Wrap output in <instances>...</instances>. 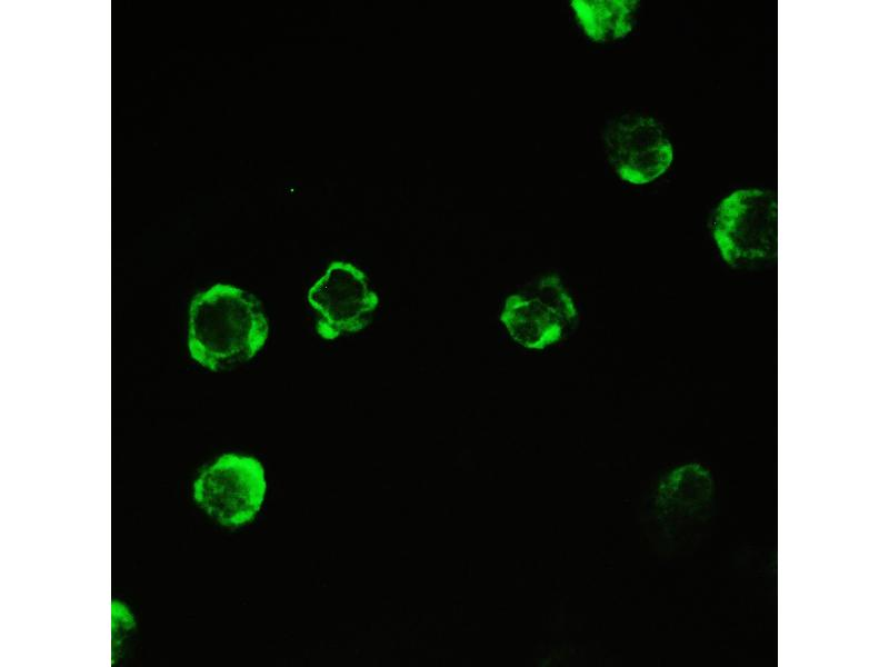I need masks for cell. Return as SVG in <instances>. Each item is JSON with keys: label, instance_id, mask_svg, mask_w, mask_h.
I'll list each match as a JSON object with an SVG mask.
<instances>
[{"label": "cell", "instance_id": "6da1fadb", "mask_svg": "<svg viewBox=\"0 0 889 667\" xmlns=\"http://www.w3.org/2000/svg\"><path fill=\"white\" fill-rule=\"evenodd\" d=\"M269 325L260 301L232 285L217 283L197 293L189 309L190 356L212 371L253 358L264 346Z\"/></svg>", "mask_w": 889, "mask_h": 667}, {"label": "cell", "instance_id": "7a4b0ae2", "mask_svg": "<svg viewBox=\"0 0 889 667\" xmlns=\"http://www.w3.org/2000/svg\"><path fill=\"white\" fill-rule=\"evenodd\" d=\"M711 233L722 260L735 268L772 261L777 253V199L769 190H737L721 200Z\"/></svg>", "mask_w": 889, "mask_h": 667}, {"label": "cell", "instance_id": "3957f363", "mask_svg": "<svg viewBox=\"0 0 889 667\" xmlns=\"http://www.w3.org/2000/svg\"><path fill=\"white\" fill-rule=\"evenodd\" d=\"M266 490L264 469L258 459L226 454L201 470L192 486V498L219 524L238 527L260 511Z\"/></svg>", "mask_w": 889, "mask_h": 667}, {"label": "cell", "instance_id": "277c9868", "mask_svg": "<svg viewBox=\"0 0 889 667\" xmlns=\"http://www.w3.org/2000/svg\"><path fill=\"white\" fill-rule=\"evenodd\" d=\"M578 320L576 303L560 277H541L529 290L506 298L500 321L527 349L542 350L560 341Z\"/></svg>", "mask_w": 889, "mask_h": 667}, {"label": "cell", "instance_id": "5b68a950", "mask_svg": "<svg viewBox=\"0 0 889 667\" xmlns=\"http://www.w3.org/2000/svg\"><path fill=\"white\" fill-rule=\"evenodd\" d=\"M308 301L318 311L316 330L326 340L364 329L378 307V295L367 276L350 262L332 261L309 289Z\"/></svg>", "mask_w": 889, "mask_h": 667}, {"label": "cell", "instance_id": "8992f818", "mask_svg": "<svg viewBox=\"0 0 889 667\" xmlns=\"http://www.w3.org/2000/svg\"><path fill=\"white\" fill-rule=\"evenodd\" d=\"M606 151L617 175L632 185H645L663 175L673 158L662 126L642 115H625L603 131Z\"/></svg>", "mask_w": 889, "mask_h": 667}, {"label": "cell", "instance_id": "52a82bcc", "mask_svg": "<svg viewBox=\"0 0 889 667\" xmlns=\"http://www.w3.org/2000/svg\"><path fill=\"white\" fill-rule=\"evenodd\" d=\"M712 480L701 467L689 465L672 471L660 486L658 506L673 529L705 518L712 501Z\"/></svg>", "mask_w": 889, "mask_h": 667}, {"label": "cell", "instance_id": "ba28073f", "mask_svg": "<svg viewBox=\"0 0 889 667\" xmlns=\"http://www.w3.org/2000/svg\"><path fill=\"white\" fill-rule=\"evenodd\" d=\"M571 8L585 34L595 42L625 38L636 23V0H573Z\"/></svg>", "mask_w": 889, "mask_h": 667}, {"label": "cell", "instance_id": "9c48e42d", "mask_svg": "<svg viewBox=\"0 0 889 667\" xmlns=\"http://www.w3.org/2000/svg\"><path fill=\"white\" fill-rule=\"evenodd\" d=\"M136 620L130 609L121 601H111V661H119L124 654V646L133 636Z\"/></svg>", "mask_w": 889, "mask_h": 667}]
</instances>
